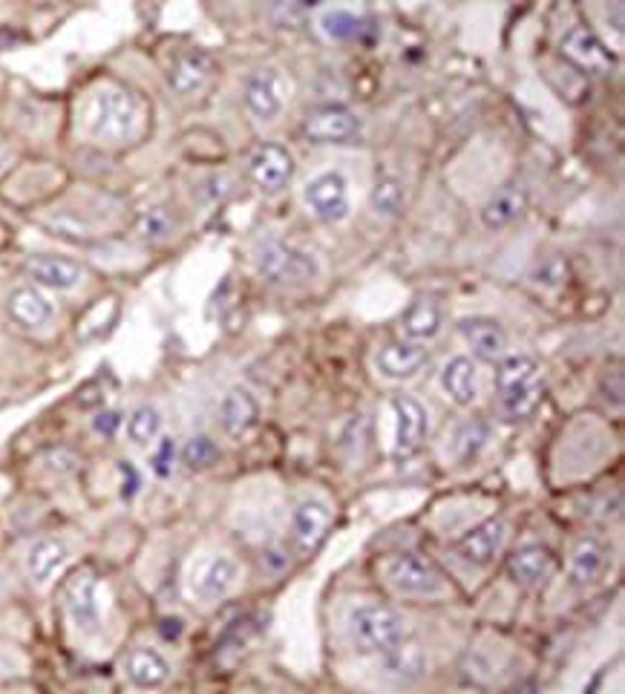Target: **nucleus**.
<instances>
[{"mask_svg": "<svg viewBox=\"0 0 625 694\" xmlns=\"http://www.w3.org/2000/svg\"><path fill=\"white\" fill-rule=\"evenodd\" d=\"M145 127V105L133 90L121 85L101 87L87 110V133L99 145H130L141 136Z\"/></svg>", "mask_w": 625, "mask_h": 694, "instance_id": "f257e3e1", "label": "nucleus"}, {"mask_svg": "<svg viewBox=\"0 0 625 694\" xmlns=\"http://www.w3.org/2000/svg\"><path fill=\"white\" fill-rule=\"evenodd\" d=\"M496 389H499V415L507 424L527 422L539 409L545 398V378H542L539 360L519 351V355H505L499 360V375H496Z\"/></svg>", "mask_w": 625, "mask_h": 694, "instance_id": "f03ea898", "label": "nucleus"}, {"mask_svg": "<svg viewBox=\"0 0 625 694\" xmlns=\"http://www.w3.org/2000/svg\"><path fill=\"white\" fill-rule=\"evenodd\" d=\"M346 634L360 654H380L407 640V619L389 605L360 603L346 614Z\"/></svg>", "mask_w": 625, "mask_h": 694, "instance_id": "7ed1b4c3", "label": "nucleus"}, {"mask_svg": "<svg viewBox=\"0 0 625 694\" xmlns=\"http://www.w3.org/2000/svg\"><path fill=\"white\" fill-rule=\"evenodd\" d=\"M257 274L271 286H302L320 274V262L315 260V254L302 248L268 239L257 248Z\"/></svg>", "mask_w": 625, "mask_h": 694, "instance_id": "20e7f679", "label": "nucleus"}, {"mask_svg": "<svg viewBox=\"0 0 625 694\" xmlns=\"http://www.w3.org/2000/svg\"><path fill=\"white\" fill-rule=\"evenodd\" d=\"M300 199L306 211L326 225H340L351 217V185L344 170H320L302 185Z\"/></svg>", "mask_w": 625, "mask_h": 694, "instance_id": "39448f33", "label": "nucleus"}, {"mask_svg": "<svg viewBox=\"0 0 625 694\" xmlns=\"http://www.w3.org/2000/svg\"><path fill=\"white\" fill-rule=\"evenodd\" d=\"M384 576L398 594L404 596H442V571L418 554H395L384 562Z\"/></svg>", "mask_w": 625, "mask_h": 694, "instance_id": "423d86ee", "label": "nucleus"}, {"mask_svg": "<svg viewBox=\"0 0 625 694\" xmlns=\"http://www.w3.org/2000/svg\"><path fill=\"white\" fill-rule=\"evenodd\" d=\"M246 110L257 125H275L286 110L288 81L277 67H260L246 81Z\"/></svg>", "mask_w": 625, "mask_h": 694, "instance_id": "0eeeda50", "label": "nucleus"}, {"mask_svg": "<svg viewBox=\"0 0 625 694\" xmlns=\"http://www.w3.org/2000/svg\"><path fill=\"white\" fill-rule=\"evenodd\" d=\"M389 413H393V458L404 462L413 458L424 447V438L429 433V415L421 400L413 395H393L389 398Z\"/></svg>", "mask_w": 625, "mask_h": 694, "instance_id": "6e6552de", "label": "nucleus"}, {"mask_svg": "<svg viewBox=\"0 0 625 694\" xmlns=\"http://www.w3.org/2000/svg\"><path fill=\"white\" fill-rule=\"evenodd\" d=\"M239 579H242V568H239V562L234 556H205V559L197 562V568L190 571V594L205 605L219 603V599L234 594Z\"/></svg>", "mask_w": 625, "mask_h": 694, "instance_id": "1a4fd4ad", "label": "nucleus"}, {"mask_svg": "<svg viewBox=\"0 0 625 694\" xmlns=\"http://www.w3.org/2000/svg\"><path fill=\"white\" fill-rule=\"evenodd\" d=\"M291 176H295V156L277 141H262L248 156V179L268 197L286 190Z\"/></svg>", "mask_w": 625, "mask_h": 694, "instance_id": "9d476101", "label": "nucleus"}, {"mask_svg": "<svg viewBox=\"0 0 625 694\" xmlns=\"http://www.w3.org/2000/svg\"><path fill=\"white\" fill-rule=\"evenodd\" d=\"M360 119L358 112H351L349 107L326 105L317 107L302 121V136L311 145H346V141L358 139L360 136Z\"/></svg>", "mask_w": 625, "mask_h": 694, "instance_id": "9b49d317", "label": "nucleus"}, {"mask_svg": "<svg viewBox=\"0 0 625 694\" xmlns=\"http://www.w3.org/2000/svg\"><path fill=\"white\" fill-rule=\"evenodd\" d=\"M331 527V507L320 498H306L291 513V547L297 556H315Z\"/></svg>", "mask_w": 625, "mask_h": 694, "instance_id": "f8f14e48", "label": "nucleus"}, {"mask_svg": "<svg viewBox=\"0 0 625 694\" xmlns=\"http://www.w3.org/2000/svg\"><path fill=\"white\" fill-rule=\"evenodd\" d=\"M429 364V349L427 344H418V340H395V344L380 346L375 351V369H378L380 378L395 380V384H404V380H413L424 373V366Z\"/></svg>", "mask_w": 625, "mask_h": 694, "instance_id": "ddd939ff", "label": "nucleus"}, {"mask_svg": "<svg viewBox=\"0 0 625 694\" xmlns=\"http://www.w3.org/2000/svg\"><path fill=\"white\" fill-rule=\"evenodd\" d=\"M67 614L81 634H96L101 628V585L92 574L72 576L67 585Z\"/></svg>", "mask_w": 625, "mask_h": 694, "instance_id": "4468645a", "label": "nucleus"}, {"mask_svg": "<svg viewBox=\"0 0 625 694\" xmlns=\"http://www.w3.org/2000/svg\"><path fill=\"white\" fill-rule=\"evenodd\" d=\"M563 56L571 58L579 70L591 72V76H608L614 70L612 50L588 27L571 29L568 36L563 38Z\"/></svg>", "mask_w": 625, "mask_h": 694, "instance_id": "2eb2a0df", "label": "nucleus"}, {"mask_svg": "<svg viewBox=\"0 0 625 694\" xmlns=\"http://www.w3.org/2000/svg\"><path fill=\"white\" fill-rule=\"evenodd\" d=\"M507 542V525L502 519H487L482 525H476L470 534H464L456 542L458 559H464L467 565H476V568H487L496 556L502 554V547Z\"/></svg>", "mask_w": 625, "mask_h": 694, "instance_id": "dca6fc26", "label": "nucleus"}, {"mask_svg": "<svg viewBox=\"0 0 625 694\" xmlns=\"http://www.w3.org/2000/svg\"><path fill=\"white\" fill-rule=\"evenodd\" d=\"M612 565V551L597 536H583L571 551L568 576L574 588H591L603 579V574Z\"/></svg>", "mask_w": 625, "mask_h": 694, "instance_id": "f3484780", "label": "nucleus"}, {"mask_svg": "<svg viewBox=\"0 0 625 694\" xmlns=\"http://www.w3.org/2000/svg\"><path fill=\"white\" fill-rule=\"evenodd\" d=\"M257 424H260V400L254 398L251 389H246V386L228 389L222 404H219V427H222V433L234 438V442H239Z\"/></svg>", "mask_w": 625, "mask_h": 694, "instance_id": "a211bd4d", "label": "nucleus"}, {"mask_svg": "<svg viewBox=\"0 0 625 694\" xmlns=\"http://www.w3.org/2000/svg\"><path fill=\"white\" fill-rule=\"evenodd\" d=\"M23 268L38 286L56 288V291H70L85 280L81 262L70 260V257H58V254H36V257H29Z\"/></svg>", "mask_w": 625, "mask_h": 694, "instance_id": "6ab92c4d", "label": "nucleus"}, {"mask_svg": "<svg viewBox=\"0 0 625 694\" xmlns=\"http://www.w3.org/2000/svg\"><path fill=\"white\" fill-rule=\"evenodd\" d=\"M7 311H9V317L18 323V326L38 331V329H47V326L52 323V317H56V303L43 295L41 288L18 286L12 295H9Z\"/></svg>", "mask_w": 625, "mask_h": 694, "instance_id": "aec40b11", "label": "nucleus"}, {"mask_svg": "<svg viewBox=\"0 0 625 694\" xmlns=\"http://www.w3.org/2000/svg\"><path fill=\"white\" fill-rule=\"evenodd\" d=\"M458 335L464 337V344L470 346L473 355L485 364H496L507 355V335L496 320H487V317L462 320L458 323Z\"/></svg>", "mask_w": 625, "mask_h": 694, "instance_id": "412c9836", "label": "nucleus"}, {"mask_svg": "<svg viewBox=\"0 0 625 694\" xmlns=\"http://www.w3.org/2000/svg\"><path fill=\"white\" fill-rule=\"evenodd\" d=\"M214 76V61L208 52L202 50H188L182 56L176 58L173 67H170V90L176 96H182V99H190V96H197L208 87Z\"/></svg>", "mask_w": 625, "mask_h": 694, "instance_id": "4be33fe9", "label": "nucleus"}, {"mask_svg": "<svg viewBox=\"0 0 625 694\" xmlns=\"http://www.w3.org/2000/svg\"><path fill=\"white\" fill-rule=\"evenodd\" d=\"M442 393L456 404V407H473L478 400V369L473 358L467 355H456L442 366L438 375Z\"/></svg>", "mask_w": 625, "mask_h": 694, "instance_id": "5701e85b", "label": "nucleus"}, {"mask_svg": "<svg viewBox=\"0 0 625 694\" xmlns=\"http://www.w3.org/2000/svg\"><path fill=\"white\" fill-rule=\"evenodd\" d=\"M527 188L519 182H510L499 188L482 205V225L487 231H502L507 225H513L522 214L527 211Z\"/></svg>", "mask_w": 625, "mask_h": 694, "instance_id": "b1692460", "label": "nucleus"}, {"mask_svg": "<svg viewBox=\"0 0 625 694\" xmlns=\"http://www.w3.org/2000/svg\"><path fill=\"white\" fill-rule=\"evenodd\" d=\"M70 562V545L56 536L36 542L27 554V574L36 585H50Z\"/></svg>", "mask_w": 625, "mask_h": 694, "instance_id": "393cba45", "label": "nucleus"}, {"mask_svg": "<svg viewBox=\"0 0 625 694\" xmlns=\"http://www.w3.org/2000/svg\"><path fill=\"white\" fill-rule=\"evenodd\" d=\"M554 554L548 547L542 545H525L519 547L516 554L507 562V574L516 585H525V588H534V585L545 583L550 574H554Z\"/></svg>", "mask_w": 625, "mask_h": 694, "instance_id": "a878e982", "label": "nucleus"}, {"mask_svg": "<svg viewBox=\"0 0 625 694\" xmlns=\"http://www.w3.org/2000/svg\"><path fill=\"white\" fill-rule=\"evenodd\" d=\"M127 681L136 688H162L170 681V663L148 645H139L125 657Z\"/></svg>", "mask_w": 625, "mask_h": 694, "instance_id": "bb28decb", "label": "nucleus"}, {"mask_svg": "<svg viewBox=\"0 0 625 694\" xmlns=\"http://www.w3.org/2000/svg\"><path fill=\"white\" fill-rule=\"evenodd\" d=\"M317 32L320 38L335 47H346V43H355L360 41L364 36V18H360L355 9L349 7H326L317 12V21H315Z\"/></svg>", "mask_w": 625, "mask_h": 694, "instance_id": "cd10ccee", "label": "nucleus"}, {"mask_svg": "<svg viewBox=\"0 0 625 694\" xmlns=\"http://www.w3.org/2000/svg\"><path fill=\"white\" fill-rule=\"evenodd\" d=\"M444 329V311L438 303L433 300H415L404 317H400V331L407 340H418V344H429L436 340Z\"/></svg>", "mask_w": 625, "mask_h": 694, "instance_id": "c85d7f7f", "label": "nucleus"}, {"mask_svg": "<svg viewBox=\"0 0 625 694\" xmlns=\"http://www.w3.org/2000/svg\"><path fill=\"white\" fill-rule=\"evenodd\" d=\"M493 429L485 418H467L450 435V456L456 464H473L487 449Z\"/></svg>", "mask_w": 625, "mask_h": 694, "instance_id": "c756f323", "label": "nucleus"}, {"mask_svg": "<svg viewBox=\"0 0 625 694\" xmlns=\"http://www.w3.org/2000/svg\"><path fill=\"white\" fill-rule=\"evenodd\" d=\"M380 668H384V677H393L398 683H413L427 672V660H424L421 648L398 643L389 652H380Z\"/></svg>", "mask_w": 625, "mask_h": 694, "instance_id": "7c9ffc66", "label": "nucleus"}, {"mask_svg": "<svg viewBox=\"0 0 625 694\" xmlns=\"http://www.w3.org/2000/svg\"><path fill=\"white\" fill-rule=\"evenodd\" d=\"M404 202H407V194H404V185H400L395 176H380L378 182H375L373 194H369L373 211L384 219L400 217Z\"/></svg>", "mask_w": 625, "mask_h": 694, "instance_id": "2f4dec72", "label": "nucleus"}, {"mask_svg": "<svg viewBox=\"0 0 625 694\" xmlns=\"http://www.w3.org/2000/svg\"><path fill=\"white\" fill-rule=\"evenodd\" d=\"M162 433V415L156 407H136L127 418V438L136 444V447H150V444L159 438Z\"/></svg>", "mask_w": 625, "mask_h": 694, "instance_id": "473e14b6", "label": "nucleus"}, {"mask_svg": "<svg viewBox=\"0 0 625 694\" xmlns=\"http://www.w3.org/2000/svg\"><path fill=\"white\" fill-rule=\"evenodd\" d=\"M136 231H139L141 239H148V242H159V239L173 234V217H170L168 208L156 205V208L141 211V217L136 219Z\"/></svg>", "mask_w": 625, "mask_h": 694, "instance_id": "72a5a7b5", "label": "nucleus"}, {"mask_svg": "<svg viewBox=\"0 0 625 694\" xmlns=\"http://www.w3.org/2000/svg\"><path fill=\"white\" fill-rule=\"evenodd\" d=\"M219 458V447L208 438V435H194L188 438V444L182 447V462L188 464L190 470H205L211 467Z\"/></svg>", "mask_w": 625, "mask_h": 694, "instance_id": "f704fd0d", "label": "nucleus"}, {"mask_svg": "<svg viewBox=\"0 0 625 694\" xmlns=\"http://www.w3.org/2000/svg\"><path fill=\"white\" fill-rule=\"evenodd\" d=\"M534 280L539 282V286L559 288L565 280H568V262H565L563 257H545V260L536 266Z\"/></svg>", "mask_w": 625, "mask_h": 694, "instance_id": "c9c22d12", "label": "nucleus"}, {"mask_svg": "<svg viewBox=\"0 0 625 694\" xmlns=\"http://www.w3.org/2000/svg\"><path fill=\"white\" fill-rule=\"evenodd\" d=\"M173 456H176L173 438H162V444H159V453L153 456L156 476H170V464H173Z\"/></svg>", "mask_w": 625, "mask_h": 694, "instance_id": "e433bc0d", "label": "nucleus"}, {"mask_svg": "<svg viewBox=\"0 0 625 694\" xmlns=\"http://www.w3.org/2000/svg\"><path fill=\"white\" fill-rule=\"evenodd\" d=\"M119 427H121L119 413H101V415H96V418H92V429H96L99 435H107V438L119 433Z\"/></svg>", "mask_w": 625, "mask_h": 694, "instance_id": "4c0bfd02", "label": "nucleus"}, {"mask_svg": "<svg viewBox=\"0 0 625 694\" xmlns=\"http://www.w3.org/2000/svg\"><path fill=\"white\" fill-rule=\"evenodd\" d=\"M76 464L78 458L70 456L67 449H58V453H52V456L47 458V467H50L52 473H72L76 470Z\"/></svg>", "mask_w": 625, "mask_h": 694, "instance_id": "58836bf2", "label": "nucleus"}, {"mask_svg": "<svg viewBox=\"0 0 625 694\" xmlns=\"http://www.w3.org/2000/svg\"><path fill=\"white\" fill-rule=\"evenodd\" d=\"M18 672H21V663L12 654H0V681H9Z\"/></svg>", "mask_w": 625, "mask_h": 694, "instance_id": "ea45409f", "label": "nucleus"}, {"mask_svg": "<svg viewBox=\"0 0 625 694\" xmlns=\"http://www.w3.org/2000/svg\"><path fill=\"white\" fill-rule=\"evenodd\" d=\"M159 632H162L165 640H176L179 634H182V619L179 617H168L159 623Z\"/></svg>", "mask_w": 625, "mask_h": 694, "instance_id": "a19ab883", "label": "nucleus"}, {"mask_svg": "<svg viewBox=\"0 0 625 694\" xmlns=\"http://www.w3.org/2000/svg\"><path fill=\"white\" fill-rule=\"evenodd\" d=\"M291 3H295L300 12H309V9H320V3H324V0H291Z\"/></svg>", "mask_w": 625, "mask_h": 694, "instance_id": "79ce46f5", "label": "nucleus"}, {"mask_svg": "<svg viewBox=\"0 0 625 694\" xmlns=\"http://www.w3.org/2000/svg\"><path fill=\"white\" fill-rule=\"evenodd\" d=\"M9 161H12V153H9V148H3V145H0V174L9 168Z\"/></svg>", "mask_w": 625, "mask_h": 694, "instance_id": "37998d69", "label": "nucleus"}]
</instances>
